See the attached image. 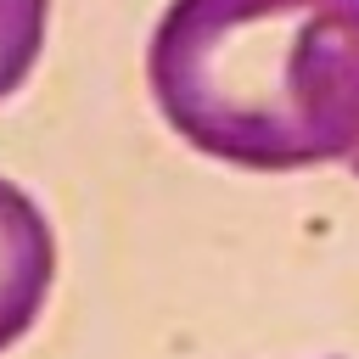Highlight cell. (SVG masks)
<instances>
[{
	"label": "cell",
	"instance_id": "cell-1",
	"mask_svg": "<svg viewBox=\"0 0 359 359\" xmlns=\"http://www.w3.org/2000/svg\"><path fill=\"white\" fill-rule=\"evenodd\" d=\"M146 84L202 157L297 174L359 151V0H168Z\"/></svg>",
	"mask_w": 359,
	"mask_h": 359
},
{
	"label": "cell",
	"instance_id": "cell-2",
	"mask_svg": "<svg viewBox=\"0 0 359 359\" xmlns=\"http://www.w3.org/2000/svg\"><path fill=\"white\" fill-rule=\"evenodd\" d=\"M56 280V230L45 208L0 174V353L17 348L45 314Z\"/></svg>",
	"mask_w": 359,
	"mask_h": 359
},
{
	"label": "cell",
	"instance_id": "cell-3",
	"mask_svg": "<svg viewBox=\"0 0 359 359\" xmlns=\"http://www.w3.org/2000/svg\"><path fill=\"white\" fill-rule=\"evenodd\" d=\"M50 0H0V101H11L45 56Z\"/></svg>",
	"mask_w": 359,
	"mask_h": 359
},
{
	"label": "cell",
	"instance_id": "cell-4",
	"mask_svg": "<svg viewBox=\"0 0 359 359\" xmlns=\"http://www.w3.org/2000/svg\"><path fill=\"white\" fill-rule=\"evenodd\" d=\"M348 168H353V174H359V151H353V157H348Z\"/></svg>",
	"mask_w": 359,
	"mask_h": 359
}]
</instances>
